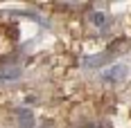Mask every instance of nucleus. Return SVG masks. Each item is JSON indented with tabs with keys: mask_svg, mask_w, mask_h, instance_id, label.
Wrapping results in <instances>:
<instances>
[{
	"mask_svg": "<svg viewBox=\"0 0 131 128\" xmlns=\"http://www.w3.org/2000/svg\"><path fill=\"white\" fill-rule=\"evenodd\" d=\"M127 50V40H115V45L111 47V50L102 52V54H95V56H86L84 59V67H100V65H104L106 61H111L113 56H118L120 52Z\"/></svg>",
	"mask_w": 131,
	"mask_h": 128,
	"instance_id": "obj_1",
	"label": "nucleus"
},
{
	"mask_svg": "<svg viewBox=\"0 0 131 128\" xmlns=\"http://www.w3.org/2000/svg\"><path fill=\"white\" fill-rule=\"evenodd\" d=\"M20 74H23L20 63H5V65H0V88H2V86H9V83H14V81H18Z\"/></svg>",
	"mask_w": 131,
	"mask_h": 128,
	"instance_id": "obj_2",
	"label": "nucleus"
},
{
	"mask_svg": "<svg viewBox=\"0 0 131 128\" xmlns=\"http://www.w3.org/2000/svg\"><path fill=\"white\" fill-rule=\"evenodd\" d=\"M124 74H127V67H124V65H113V67H108L104 74H102V79L108 81V83H115V81H120Z\"/></svg>",
	"mask_w": 131,
	"mask_h": 128,
	"instance_id": "obj_3",
	"label": "nucleus"
},
{
	"mask_svg": "<svg viewBox=\"0 0 131 128\" xmlns=\"http://www.w3.org/2000/svg\"><path fill=\"white\" fill-rule=\"evenodd\" d=\"M18 128H34V115L27 108H18Z\"/></svg>",
	"mask_w": 131,
	"mask_h": 128,
	"instance_id": "obj_4",
	"label": "nucleus"
},
{
	"mask_svg": "<svg viewBox=\"0 0 131 128\" xmlns=\"http://www.w3.org/2000/svg\"><path fill=\"white\" fill-rule=\"evenodd\" d=\"M91 23L95 27H104L106 23H108V18H106V13H102V11H93L91 13Z\"/></svg>",
	"mask_w": 131,
	"mask_h": 128,
	"instance_id": "obj_5",
	"label": "nucleus"
}]
</instances>
